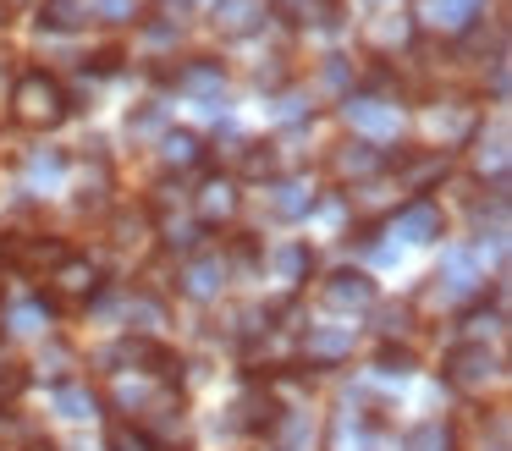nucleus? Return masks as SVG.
I'll return each instance as SVG.
<instances>
[{
    "mask_svg": "<svg viewBox=\"0 0 512 451\" xmlns=\"http://www.w3.org/2000/svg\"><path fill=\"white\" fill-rule=\"evenodd\" d=\"M12 105H17V121H28V127H56L61 116H67V94H61L56 77L45 72H23L12 88Z\"/></svg>",
    "mask_w": 512,
    "mask_h": 451,
    "instance_id": "nucleus-1",
    "label": "nucleus"
},
{
    "mask_svg": "<svg viewBox=\"0 0 512 451\" xmlns=\"http://www.w3.org/2000/svg\"><path fill=\"white\" fill-rule=\"evenodd\" d=\"M496 374H501V358L485 341H463V347L446 352V380H452L457 391H479V385H490Z\"/></svg>",
    "mask_w": 512,
    "mask_h": 451,
    "instance_id": "nucleus-2",
    "label": "nucleus"
},
{
    "mask_svg": "<svg viewBox=\"0 0 512 451\" xmlns=\"http://www.w3.org/2000/svg\"><path fill=\"white\" fill-rule=\"evenodd\" d=\"M391 231H397V237H408V242H435L446 231V220H441V209H435L430 198H413L408 209H397Z\"/></svg>",
    "mask_w": 512,
    "mask_h": 451,
    "instance_id": "nucleus-3",
    "label": "nucleus"
},
{
    "mask_svg": "<svg viewBox=\"0 0 512 451\" xmlns=\"http://www.w3.org/2000/svg\"><path fill=\"white\" fill-rule=\"evenodd\" d=\"M325 303L331 308H369L375 303V281H369L364 270H336L331 281H325Z\"/></svg>",
    "mask_w": 512,
    "mask_h": 451,
    "instance_id": "nucleus-4",
    "label": "nucleus"
},
{
    "mask_svg": "<svg viewBox=\"0 0 512 451\" xmlns=\"http://www.w3.org/2000/svg\"><path fill=\"white\" fill-rule=\"evenodd\" d=\"M347 121L358 132H369V138H391L397 132V105H386V99H347Z\"/></svg>",
    "mask_w": 512,
    "mask_h": 451,
    "instance_id": "nucleus-5",
    "label": "nucleus"
},
{
    "mask_svg": "<svg viewBox=\"0 0 512 451\" xmlns=\"http://www.w3.org/2000/svg\"><path fill=\"white\" fill-rule=\"evenodd\" d=\"M347 352H353V330L347 325H320V330L303 336V358L309 363H336V358H347Z\"/></svg>",
    "mask_w": 512,
    "mask_h": 451,
    "instance_id": "nucleus-6",
    "label": "nucleus"
},
{
    "mask_svg": "<svg viewBox=\"0 0 512 451\" xmlns=\"http://www.w3.org/2000/svg\"><path fill=\"white\" fill-rule=\"evenodd\" d=\"M221 281H226L221 253H199V259L182 270V292H188V297H215V292H221Z\"/></svg>",
    "mask_w": 512,
    "mask_h": 451,
    "instance_id": "nucleus-7",
    "label": "nucleus"
},
{
    "mask_svg": "<svg viewBox=\"0 0 512 451\" xmlns=\"http://www.w3.org/2000/svg\"><path fill=\"white\" fill-rule=\"evenodd\" d=\"M259 17H265V6H259V0H215V22H221V33H232V39L254 33Z\"/></svg>",
    "mask_w": 512,
    "mask_h": 451,
    "instance_id": "nucleus-8",
    "label": "nucleus"
},
{
    "mask_svg": "<svg viewBox=\"0 0 512 451\" xmlns=\"http://www.w3.org/2000/svg\"><path fill=\"white\" fill-rule=\"evenodd\" d=\"M94 286H100V270H94L89 259H61L56 264V292L61 297H94Z\"/></svg>",
    "mask_w": 512,
    "mask_h": 451,
    "instance_id": "nucleus-9",
    "label": "nucleus"
},
{
    "mask_svg": "<svg viewBox=\"0 0 512 451\" xmlns=\"http://www.w3.org/2000/svg\"><path fill=\"white\" fill-rule=\"evenodd\" d=\"M435 281H441V297H468L479 286L474 259H468V253H452V259H446V270L435 275Z\"/></svg>",
    "mask_w": 512,
    "mask_h": 451,
    "instance_id": "nucleus-10",
    "label": "nucleus"
},
{
    "mask_svg": "<svg viewBox=\"0 0 512 451\" xmlns=\"http://www.w3.org/2000/svg\"><path fill=\"white\" fill-rule=\"evenodd\" d=\"M309 204H314V187H309V182H281L276 193H270V209H276L281 220L309 215Z\"/></svg>",
    "mask_w": 512,
    "mask_h": 451,
    "instance_id": "nucleus-11",
    "label": "nucleus"
},
{
    "mask_svg": "<svg viewBox=\"0 0 512 451\" xmlns=\"http://www.w3.org/2000/svg\"><path fill=\"white\" fill-rule=\"evenodd\" d=\"M309 270H314V253L303 248V242H287V248H276V275H281L287 286L309 281Z\"/></svg>",
    "mask_w": 512,
    "mask_h": 451,
    "instance_id": "nucleus-12",
    "label": "nucleus"
},
{
    "mask_svg": "<svg viewBox=\"0 0 512 451\" xmlns=\"http://www.w3.org/2000/svg\"><path fill=\"white\" fill-rule=\"evenodd\" d=\"M39 22L45 28H83L89 22V0H45V11H39Z\"/></svg>",
    "mask_w": 512,
    "mask_h": 451,
    "instance_id": "nucleus-13",
    "label": "nucleus"
},
{
    "mask_svg": "<svg viewBox=\"0 0 512 451\" xmlns=\"http://www.w3.org/2000/svg\"><path fill=\"white\" fill-rule=\"evenodd\" d=\"M237 209V193H232V182H210L199 193V220L204 226H215V220H226Z\"/></svg>",
    "mask_w": 512,
    "mask_h": 451,
    "instance_id": "nucleus-14",
    "label": "nucleus"
},
{
    "mask_svg": "<svg viewBox=\"0 0 512 451\" xmlns=\"http://www.w3.org/2000/svg\"><path fill=\"white\" fill-rule=\"evenodd\" d=\"M177 88L182 94H215L221 88V61H193L177 72Z\"/></svg>",
    "mask_w": 512,
    "mask_h": 451,
    "instance_id": "nucleus-15",
    "label": "nucleus"
},
{
    "mask_svg": "<svg viewBox=\"0 0 512 451\" xmlns=\"http://www.w3.org/2000/svg\"><path fill=\"white\" fill-rule=\"evenodd\" d=\"M380 165H386V160L375 154V143H347V149L336 154V171H342V176H375Z\"/></svg>",
    "mask_w": 512,
    "mask_h": 451,
    "instance_id": "nucleus-16",
    "label": "nucleus"
},
{
    "mask_svg": "<svg viewBox=\"0 0 512 451\" xmlns=\"http://www.w3.org/2000/svg\"><path fill=\"white\" fill-rule=\"evenodd\" d=\"M270 435H276V451H303V446H309V418L287 413V418H276V424H270Z\"/></svg>",
    "mask_w": 512,
    "mask_h": 451,
    "instance_id": "nucleus-17",
    "label": "nucleus"
},
{
    "mask_svg": "<svg viewBox=\"0 0 512 451\" xmlns=\"http://www.w3.org/2000/svg\"><path fill=\"white\" fill-rule=\"evenodd\" d=\"M408 451H452V429H446L441 418H424L408 435Z\"/></svg>",
    "mask_w": 512,
    "mask_h": 451,
    "instance_id": "nucleus-18",
    "label": "nucleus"
},
{
    "mask_svg": "<svg viewBox=\"0 0 512 451\" xmlns=\"http://www.w3.org/2000/svg\"><path fill=\"white\" fill-rule=\"evenodd\" d=\"M435 11H441V28H468V22L479 17V11H485V0H435Z\"/></svg>",
    "mask_w": 512,
    "mask_h": 451,
    "instance_id": "nucleus-19",
    "label": "nucleus"
},
{
    "mask_svg": "<svg viewBox=\"0 0 512 451\" xmlns=\"http://www.w3.org/2000/svg\"><path fill=\"white\" fill-rule=\"evenodd\" d=\"M413 39V22L402 17V11H380L375 22V44H408Z\"/></svg>",
    "mask_w": 512,
    "mask_h": 451,
    "instance_id": "nucleus-20",
    "label": "nucleus"
},
{
    "mask_svg": "<svg viewBox=\"0 0 512 451\" xmlns=\"http://www.w3.org/2000/svg\"><path fill=\"white\" fill-rule=\"evenodd\" d=\"M199 138H193V132H166V160L171 165H199Z\"/></svg>",
    "mask_w": 512,
    "mask_h": 451,
    "instance_id": "nucleus-21",
    "label": "nucleus"
},
{
    "mask_svg": "<svg viewBox=\"0 0 512 451\" xmlns=\"http://www.w3.org/2000/svg\"><path fill=\"white\" fill-rule=\"evenodd\" d=\"M56 407H61V418H94V396L78 391V385H61V391H56Z\"/></svg>",
    "mask_w": 512,
    "mask_h": 451,
    "instance_id": "nucleus-22",
    "label": "nucleus"
},
{
    "mask_svg": "<svg viewBox=\"0 0 512 451\" xmlns=\"http://www.w3.org/2000/svg\"><path fill=\"white\" fill-rule=\"evenodd\" d=\"M380 374H397V380H402V374H413V352L408 347H380Z\"/></svg>",
    "mask_w": 512,
    "mask_h": 451,
    "instance_id": "nucleus-23",
    "label": "nucleus"
},
{
    "mask_svg": "<svg viewBox=\"0 0 512 451\" xmlns=\"http://www.w3.org/2000/svg\"><path fill=\"white\" fill-rule=\"evenodd\" d=\"M270 160H276V154H270L265 143H254V149L243 154V171H248V176H265V171H270Z\"/></svg>",
    "mask_w": 512,
    "mask_h": 451,
    "instance_id": "nucleus-24",
    "label": "nucleus"
},
{
    "mask_svg": "<svg viewBox=\"0 0 512 451\" xmlns=\"http://www.w3.org/2000/svg\"><path fill=\"white\" fill-rule=\"evenodd\" d=\"M28 171H34V176H61V154L56 149L34 154V160H28Z\"/></svg>",
    "mask_w": 512,
    "mask_h": 451,
    "instance_id": "nucleus-25",
    "label": "nucleus"
},
{
    "mask_svg": "<svg viewBox=\"0 0 512 451\" xmlns=\"http://www.w3.org/2000/svg\"><path fill=\"white\" fill-rule=\"evenodd\" d=\"M100 17H111V22H127V17H133V0H100Z\"/></svg>",
    "mask_w": 512,
    "mask_h": 451,
    "instance_id": "nucleus-26",
    "label": "nucleus"
},
{
    "mask_svg": "<svg viewBox=\"0 0 512 451\" xmlns=\"http://www.w3.org/2000/svg\"><path fill=\"white\" fill-rule=\"evenodd\" d=\"M17 330H39V303H23V308H17Z\"/></svg>",
    "mask_w": 512,
    "mask_h": 451,
    "instance_id": "nucleus-27",
    "label": "nucleus"
},
{
    "mask_svg": "<svg viewBox=\"0 0 512 451\" xmlns=\"http://www.w3.org/2000/svg\"><path fill=\"white\" fill-rule=\"evenodd\" d=\"M0 28H6V6H0Z\"/></svg>",
    "mask_w": 512,
    "mask_h": 451,
    "instance_id": "nucleus-28",
    "label": "nucleus"
}]
</instances>
